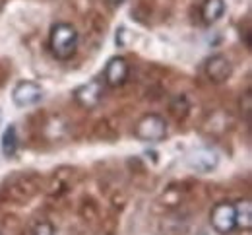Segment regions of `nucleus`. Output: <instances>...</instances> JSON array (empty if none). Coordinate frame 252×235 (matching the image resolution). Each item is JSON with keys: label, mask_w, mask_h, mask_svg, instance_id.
I'll use <instances>...</instances> for the list:
<instances>
[{"label": "nucleus", "mask_w": 252, "mask_h": 235, "mask_svg": "<svg viewBox=\"0 0 252 235\" xmlns=\"http://www.w3.org/2000/svg\"><path fill=\"white\" fill-rule=\"evenodd\" d=\"M105 84L111 88L123 86L128 78V63L123 57H113L105 67Z\"/></svg>", "instance_id": "8"}, {"label": "nucleus", "mask_w": 252, "mask_h": 235, "mask_svg": "<svg viewBox=\"0 0 252 235\" xmlns=\"http://www.w3.org/2000/svg\"><path fill=\"white\" fill-rule=\"evenodd\" d=\"M78 39H80L78 32L72 24H66V22L55 24L49 35L51 53L59 61H70L78 51Z\"/></svg>", "instance_id": "1"}, {"label": "nucleus", "mask_w": 252, "mask_h": 235, "mask_svg": "<svg viewBox=\"0 0 252 235\" xmlns=\"http://www.w3.org/2000/svg\"><path fill=\"white\" fill-rule=\"evenodd\" d=\"M18 131H16V127L14 125H10V127H6V131H4V134H2V140H0V148H2V154L6 156V158H12L16 152H18Z\"/></svg>", "instance_id": "11"}, {"label": "nucleus", "mask_w": 252, "mask_h": 235, "mask_svg": "<svg viewBox=\"0 0 252 235\" xmlns=\"http://www.w3.org/2000/svg\"><path fill=\"white\" fill-rule=\"evenodd\" d=\"M41 100H43V88L33 80L18 82L12 92V101L18 107H32V105H37Z\"/></svg>", "instance_id": "4"}, {"label": "nucleus", "mask_w": 252, "mask_h": 235, "mask_svg": "<svg viewBox=\"0 0 252 235\" xmlns=\"http://www.w3.org/2000/svg\"><path fill=\"white\" fill-rule=\"evenodd\" d=\"M200 14H202V22L206 26H212V24L220 22L221 16L225 14V2L223 0H204Z\"/></svg>", "instance_id": "9"}, {"label": "nucleus", "mask_w": 252, "mask_h": 235, "mask_svg": "<svg viewBox=\"0 0 252 235\" xmlns=\"http://www.w3.org/2000/svg\"><path fill=\"white\" fill-rule=\"evenodd\" d=\"M251 109H252V96H251V92H247V94H245V109H241V111H245L247 121L251 119Z\"/></svg>", "instance_id": "13"}, {"label": "nucleus", "mask_w": 252, "mask_h": 235, "mask_svg": "<svg viewBox=\"0 0 252 235\" xmlns=\"http://www.w3.org/2000/svg\"><path fill=\"white\" fill-rule=\"evenodd\" d=\"M0 10H2V0H0Z\"/></svg>", "instance_id": "15"}, {"label": "nucleus", "mask_w": 252, "mask_h": 235, "mask_svg": "<svg viewBox=\"0 0 252 235\" xmlns=\"http://www.w3.org/2000/svg\"><path fill=\"white\" fill-rule=\"evenodd\" d=\"M74 100L84 109H95L103 100V82L101 80H90L74 90Z\"/></svg>", "instance_id": "5"}, {"label": "nucleus", "mask_w": 252, "mask_h": 235, "mask_svg": "<svg viewBox=\"0 0 252 235\" xmlns=\"http://www.w3.org/2000/svg\"><path fill=\"white\" fill-rule=\"evenodd\" d=\"M33 235H55V228H53L51 222H41V224L35 226Z\"/></svg>", "instance_id": "12"}, {"label": "nucleus", "mask_w": 252, "mask_h": 235, "mask_svg": "<svg viewBox=\"0 0 252 235\" xmlns=\"http://www.w3.org/2000/svg\"><path fill=\"white\" fill-rule=\"evenodd\" d=\"M235 226H237V230H245V232H249L252 228L251 201H241L235 204Z\"/></svg>", "instance_id": "10"}, {"label": "nucleus", "mask_w": 252, "mask_h": 235, "mask_svg": "<svg viewBox=\"0 0 252 235\" xmlns=\"http://www.w3.org/2000/svg\"><path fill=\"white\" fill-rule=\"evenodd\" d=\"M134 136L138 140H142V142H161L167 136V121L158 113L144 115L136 123Z\"/></svg>", "instance_id": "2"}, {"label": "nucleus", "mask_w": 252, "mask_h": 235, "mask_svg": "<svg viewBox=\"0 0 252 235\" xmlns=\"http://www.w3.org/2000/svg\"><path fill=\"white\" fill-rule=\"evenodd\" d=\"M210 224L220 235H227L237 230L235 226V204L227 201L218 202L210 212Z\"/></svg>", "instance_id": "3"}, {"label": "nucleus", "mask_w": 252, "mask_h": 235, "mask_svg": "<svg viewBox=\"0 0 252 235\" xmlns=\"http://www.w3.org/2000/svg\"><path fill=\"white\" fill-rule=\"evenodd\" d=\"M204 70H206V76L212 82L221 84V82H225L233 74V65H231V61L225 55H214V57H210L206 61Z\"/></svg>", "instance_id": "6"}, {"label": "nucleus", "mask_w": 252, "mask_h": 235, "mask_svg": "<svg viewBox=\"0 0 252 235\" xmlns=\"http://www.w3.org/2000/svg\"><path fill=\"white\" fill-rule=\"evenodd\" d=\"M126 0H109V4L111 6H115V8H119V6H123Z\"/></svg>", "instance_id": "14"}, {"label": "nucleus", "mask_w": 252, "mask_h": 235, "mask_svg": "<svg viewBox=\"0 0 252 235\" xmlns=\"http://www.w3.org/2000/svg\"><path fill=\"white\" fill-rule=\"evenodd\" d=\"M187 162H189L190 169H194V171H198V173H210L212 169L218 168L220 156H218L214 150L200 148V150H196V152L190 154Z\"/></svg>", "instance_id": "7"}]
</instances>
